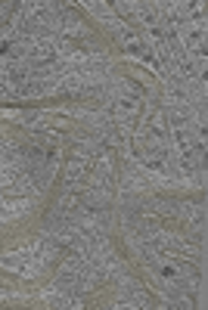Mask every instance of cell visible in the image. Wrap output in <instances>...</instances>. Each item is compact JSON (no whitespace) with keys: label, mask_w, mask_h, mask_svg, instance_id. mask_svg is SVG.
<instances>
[{"label":"cell","mask_w":208,"mask_h":310,"mask_svg":"<svg viewBox=\"0 0 208 310\" xmlns=\"http://www.w3.org/2000/svg\"><path fill=\"white\" fill-rule=\"evenodd\" d=\"M10 13H13V3H0V19H6Z\"/></svg>","instance_id":"1"}]
</instances>
